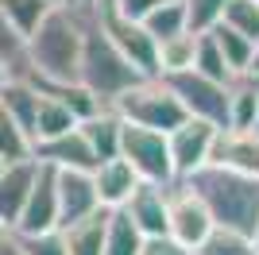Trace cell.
I'll return each instance as SVG.
<instances>
[{
  "instance_id": "44",
  "label": "cell",
  "mask_w": 259,
  "mask_h": 255,
  "mask_svg": "<svg viewBox=\"0 0 259 255\" xmlns=\"http://www.w3.org/2000/svg\"><path fill=\"white\" fill-rule=\"evenodd\" d=\"M4 236H8V228H4V224H0V240H4Z\"/></svg>"
},
{
  "instance_id": "31",
  "label": "cell",
  "mask_w": 259,
  "mask_h": 255,
  "mask_svg": "<svg viewBox=\"0 0 259 255\" xmlns=\"http://www.w3.org/2000/svg\"><path fill=\"white\" fill-rule=\"evenodd\" d=\"M186 4V20H190V31H213L221 16H225L228 0H182Z\"/></svg>"
},
{
  "instance_id": "36",
  "label": "cell",
  "mask_w": 259,
  "mask_h": 255,
  "mask_svg": "<svg viewBox=\"0 0 259 255\" xmlns=\"http://www.w3.org/2000/svg\"><path fill=\"white\" fill-rule=\"evenodd\" d=\"M0 255H27V251H23V240L16 232H8L4 240H0Z\"/></svg>"
},
{
  "instance_id": "11",
  "label": "cell",
  "mask_w": 259,
  "mask_h": 255,
  "mask_svg": "<svg viewBox=\"0 0 259 255\" xmlns=\"http://www.w3.org/2000/svg\"><path fill=\"white\" fill-rule=\"evenodd\" d=\"M54 193H58V228L101 209L89 170H54Z\"/></svg>"
},
{
  "instance_id": "17",
  "label": "cell",
  "mask_w": 259,
  "mask_h": 255,
  "mask_svg": "<svg viewBox=\"0 0 259 255\" xmlns=\"http://www.w3.org/2000/svg\"><path fill=\"white\" fill-rule=\"evenodd\" d=\"M108 217H112L108 209H97V212H89V217H81V221L58 228V236H62V244H66V255H101L105 251Z\"/></svg>"
},
{
  "instance_id": "10",
  "label": "cell",
  "mask_w": 259,
  "mask_h": 255,
  "mask_svg": "<svg viewBox=\"0 0 259 255\" xmlns=\"http://www.w3.org/2000/svg\"><path fill=\"white\" fill-rule=\"evenodd\" d=\"M58 228V193H54V166L35 162V182L27 193L20 221L12 232L16 236H39V232H54Z\"/></svg>"
},
{
  "instance_id": "12",
  "label": "cell",
  "mask_w": 259,
  "mask_h": 255,
  "mask_svg": "<svg viewBox=\"0 0 259 255\" xmlns=\"http://www.w3.org/2000/svg\"><path fill=\"white\" fill-rule=\"evenodd\" d=\"M209 166L232 170V174H248L259 178V139L251 132H236V128H221L209 151Z\"/></svg>"
},
{
  "instance_id": "33",
  "label": "cell",
  "mask_w": 259,
  "mask_h": 255,
  "mask_svg": "<svg viewBox=\"0 0 259 255\" xmlns=\"http://www.w3.org/2000/svg\"><path fill=\"white\" fill-rule=\"evenodd\" d=\"M0 58H8L16 70H20V58H23V39L8 27V20H4V12H0Z\"/></svg>"
},
{
  "instance_id": "34",
  "label": "cell",
  "mask_w": 259,
  "mask_h": 255,
  "mask_svg": "<svg viewBox=\"0 0 259 255\" xmlns=\"http://www.w3.org/2000/svg\"><path fill=\"white\" fill-rule=\"evenodd\" d=\"M155 4H162V0H105V8H112L124 20H143Z\"/></svg>"
},
{
  "instance_id": "2",
  "label": "cell",
  "mask_w": 259,
  "mask_h": 255,
  "mask_svg": "<svg viewBox=\"0 0 259 255\" xmlns=\"http://www.w3.org/2000/svg\"><path fill=\"white\" fill-rule=\"evenodd\" d=\"M194 186V193L205 201L213 224L221 228H236V232L251 236L259 224V178L248 174H232L221 166H201L194 178H182Z\"/></svg>"
},
{
  "instance_id": "38",
  "label": "cell",
  "mask_w": 259,
  "mask_h": 255,
  "mask_svg": "<svg viewBox=\"0 0 259 255\" xmlns=\"http://www.w3.org/2000/svg\"><path fill=\"white\" fill-rule=\"evenodd\" d=\"M248 77H259V39H255V51H251V66H248Z\"/></svg>"
},
{
  "instance_id": "8",
  "label": "cell",
  "mask_w": 259,
  "mask_h": 255,
  "mask_svg": "<svg viewBox=\"0 0 259 255\" xmlns=\"http://www.w3.org/2000/svg\"><path fill=\"white\" fill-rule=\"evenodd\" d=\"M97 23H101V31L108 35V42L132 62L136 74H140V77H159V66H155L159 42L147 35V27H143L140 20H124V16H116L112 8L101 4V8H97Z\"/></svg>"
},
{
  "instance_id": "3",
  "label": "cell",
  "mask_w": 259,
  "mask_h": 255,
  "mask_svg": "<svg viewBox=\"0 0 259 255\" xmlns=\"http://www.w3.org/2000/svg\"><path fill=\"white\" fill-rule=\"evenodd\" d=\"M77 81L97 97L101 105H112L124 89L140 81V74L132 70V62L108 42V35L97 23V8H89V23H85V42H81V66H77Z\"/></svg>"
},
{
  "instance_id": "14",
  "label": "cell",
  "mask_w": 259,
  "mask_h": 255,
  "mask_svg": "<svg viewBox=\"0 0 259 255\" xmlns=\"http://www.w3.org/2000/svg\"><path fill=\"white\" fill-rule=\"evenodd\" d=\"M89 178H93V190H97V205H101V209H108V212L124 209L128 197H132V190L140 186L136 170L120 159V155H116V159L97 162V166L89 170Z\"/></svg>"
},
{
  "instance_id": "39",
  "label": "cell",
  "mask_w": 259,
  "mask_h": 255,
  "mask_svg": "<svg viewBox=\"0 0 259 255\" xmlns=\"http://www.w3.org/2000/svg\"><path fill=\"white\" fill-rule=\"evenodd\" d=\"M47 4H54V8H81V0H47Z\"/></svg>"
},
{
  "instance_id": "29",
  "label": "cell",
  "mask_w": 259,
  "mask_h": 255,
  "mask_svg": "<svg viewBox=\"0 0 259 255\" xmlns=\"http://www.w3.org/2000/svg\"><path fill=\"white\" fill-rule=\"evenodd\" d=\"M194 70L197 74L213 77V81H232V70L225 66V58H221V51H217V42L209 31H197V51H194Z\"/></svg>"
},
{
  "instance_id": "18",
  "label": "cell",
  "mask_w": 259,
  "mask_h": 255,
  "mask_svg": "<svg viewBox=\"0 0 259 255\" xmlns=\"http://www.w3.org/2000/svg\"><path fill=\"white\" fill-rule=\"evenodd\" d=\"M77 132L85 136V143H89V151H93V159H97V162L116 159V155H120L124 120H120L112 108H101V112H93L89 120H81V124H77Z\"/></svg>"
},
{
  "instance_id": "23",
  "label": "cell",
  "mask_w": 259,
  "mask_h": 255,
  "mask_svg": "<svg viewBox=\"0 0 259 255\" xmlns=\"http://www.w3.org/2000/svg\"><path fill=\"white\" fill-rule=\"evenodd\" d=\"M209 35H213V42H217V51H221V58H225V66L232 70V77H244V74H248L255 42H251V39H244L240 31H232L228 23H217V27H213Z\"/></svg>"
},
{
  "instance_id": "43",
  "label": "cell",
  "mask_w": 259,
  "mask_h": 255,
  "mask_svg": "<svg viewBox=\"0 0 259 255\" xmlns=\"http://www.w3.org/2000/svg\"><path fill=\"white\" fill-rule=\"evenodd\" d=\"M251 85H255V97H259V77H251Z\"/></svg>"
},
{
  "instance_id": "19",
  "label": "cell",
  "mask_w": 259,
  "mask_h": 255,
  "mask_svg": "<svg viewBox=\"0 0 259 255\" xmlns=\"http://www.w3.org/2000/svg\"><path fill=\"white\" fill-rule=\"evenodd\" d=\"M35 108H39V89H35L23 74H12L8 81L0 85V112H8L27 136H31V124H35Z\"/></svg>"
},
{
  "instance_id": "20",
  "label": "cell",
  "mask_w": 259,
  "mask_h": 255,
  "mask_svg": "<svg viewBox=\"0 0 259 255\" xmlns=\"http://www.w3.org/2000/svg\"><path fill=\"white\" fill-rule=\"evenodd\" d=\"M194 51H197V31H178L170 39H159V51H155L159 77H174V74L194 70Z\"/></svg>"
},
{
  "instance_id": "4",
  "label": "cell",
  "mask_w": 259,
  "mask_h": 255,
  "mask_svg": "<svg viewBox=\"0 0 259 255\" xmlns=\"http://www.w3.org/2000/svg\"><path fill=\"white\" fill-rule=\"evenodd\" d=\"M112 112H116L124 124H136V128H151V132H174V128L186 120L178 97L170 93V85L162 77H140V81L124 89V93L112 101Z\"/></svg>"
},
{
  "instance_id": "22",
  "label": "cell",
  "mask_w": 259,
  "mask_h": 255,
  "mask_svg": "<svg viewBox=\"0 0 259 255\" xmlns=\"http://www.w3.org/2000/svg\"><path fill=\"white\" fill-rule=\"evenodd\" d=\"M77 128V116L58 101V97H47L39 93V108H35V124H31V139L43 143V139H54V136H66Z\"/></svg>"
},
{
  "instance_id": "24",
  "label": "cell",
  "mask_w": 259,
  "mask_h": 255,
  "mask_svg": "<svg viewBox=\"0 0 259 255\" xmlns=\"http://www.w3.org/2000/svg\"><path fill=\"white\" fill-rule=\"evenodd\" d=\"M0 12H4V20H8L12 31L20 35V39H27L54 12V4H47V0H0Z\"/></svg>"
},
{
  "instance_id": "6",
  "label": "cell",
  "mask_w": 259,
  "mask_h": 255,
  "mask_svg": "<svg viewBox=\"0 0 259 255\" xmlns=\"http://www.w3.org/2000/svg\"><path fill=\"white\" fill-rule=\"evenodd\" d=\"M213 228L217 224L209 217L205 201L194 193V186L190 182H170V190H166V236H170L174 244L194 251Z\"/></svg>"
},
{
  "instance_id": "1",
  "label": "cell",
  "mask_w": 259,
  "mask_h": 255,
  "mask_svg": "<svg viewBox=\"0 0 259 255\" xmlns=\"http://www.w3.org/2000/svg\"><path fill=\"white\" fill-rule=\"evenodd\" d=\"M85 23L89 8H54L35 27V35L23 39L20 74H31L39 81H77Z\"/></svg>"
},
{
  "instance_id": "28",
  "label": "cell",
  "mask_w": 259,
  "mask_h": 255,
  "mask_svg": "<svg viewBox=\"0 0 259 255\" xmlns=\"http://www.w3.org/2000/svg\"><path fill=\"white\" fill-rule=\"evenodd\" d=\"M140 247H143L140 228L116 209L108 217V236H105V251L101 255H140Z\"/></svg>"
},
{
  "instance_id": "32",
  "label": "cell",
  "mask_w": 259,
  "mask_h": 255,
  "mask_svg": "<svg viewBox=\"0 0 259 255\" xmlns=\"http://www.w3.org/2000/svg\"><path fill=\"white\" fill-rule=\"evenodd\" d=\"M20 240H23V251L27 255H66V244L58 236V228L54 232H39V236H20Z\"/></svg>"
},
{
  "instance_id": "13",
  "label": "cell",
  "mask_w": 259,
  "mask_h": 255,
  "mask_svg": "<svg viewBox=\"0 0 259 255\" xmlns=\"http://www.w3.org/2000/svg\"><path fill=\"white\" fill-rule=\"evenodd\" d=\"M166 190L170 186H151V182H140L132 190L128 205H124V217H128L136 228H140L143 240H155V236H166Z\"/></svg>"
},
{
  "instance_id": "30",
  "label": "cell",
  "mask_w": 259,
  "mask_h": 255,
  "mask_svg": "<svg viewBox=\"0 0 259 255\" xmlns=\"http://www.w3.org/2000/svg\"><path fill=\"white\" fill-rule=\"evenodd\" d=\"M221 23H228L232 31H240L244 39H259V0H228Z\"/></svg>"
},
{
  "instance_id": "26",
  "label": "cell",
  "mask_w": 259,
  "mask_h": 255,
  "mask_svg": "<svg viewBox=\"0 0 259 255\" xmlns=\"http://www.w3.org/2000/svg\"><path fill=\"white\" fill-rule=\"evenodd\" d=\"M27 159H35L31 136H27L8 112H0V162L8 166V162H27Z\"/></svg>"
},
{
  "instance_id": "27",
  "label": "cell",
  "mask_w": 259,
  "mask_h": 255,
  "mask_svg": "<svg viewBox=\"0 0 259 255\" xmlns=\"http://www.w3.org/2000/svg\"><path fill=\"white\" fill-rule=\"evenodd\" d=\"M194 255H255V244H251V236L217 224L213 232L194 247Z\"/></svg>"
},
{
  "instance_id": "40",
  "label": "cell",
  "mask_w": 259,
  "mask_h": 255,
  "mask_svg": "<svg viewBox=\"0 0 259 255\" xmlns=\"http://www.w3.org/2000/svg\"><path fill=\"white\" fill-rule=\"evenodd\" d=\"M105 0H81V8H101Z\"/></svg>"
},
{
  "instance_id": "15",
  "label": "cell",
  "mask_w": 259,
  "mask_h": 255,
  "mask_svg": "<svg viewBox=\"0 0 259 255\" xmlns=\"http://www.w3.org/2000/svg\"><path fill=\"white\" fill-rule=\"evenodd\" d=\"M35 162H47V166H54V170H93L97 166L85 136H81L77 128L66 132V136H54V139L35 143Z\"/></svg>"
},
{
  "instance_id": "9",
  "label": "cell",
  "mask_w": 259,
  "mask_h": 255,
  "mask_svg": "<svg viewBox=\"0 0 259 255\" xmlns=\"http://www.w3.org/2000/svg\"><path fill=\"white\" fill-rule=\"evenodd\" d=\"M221 128L209 124V120H194L186 116L182 124L166 132V147H170V166H174V178H194L201 166H209V151H213V139Z\"/></svg>"
},
{
  "instance_id": "21",
  "label": "cell",
  "mask_w": 259,
  "mask_h": 255,
  "mask_svg": "<svg viewBox=\"0 0 259 255\" xmlns=\"http://www.w3.org/2000/svg\"><path fill=\"white\" fill-rule=\"evenodd\" d=\"M259 120V97L251 77H232L228 81V112H225V128H236V132H248Z\"/></svg>"
},
{
  "instance_id": "25",
  "label": "cell",
  "mask_w": 259,
  "mask_h": 255,
  "mask_svg": "<svg viewBox=\"0 0 259 255\" xmlns=\"http://www.w3.org/2000/svg\"><path fill=\"white\" fill-rule=\"evenodd\" d=\"M140 23L147 27V35H151L155 42L170 39V35H178V31H190V20H186V4L182 0H162V4H155Z\"/></svg>"
},
{
  "instance_id": "7",
  "label": "cell",
  "mask_w": 259,
  "mask_h": 255,
  "mask_svg": "<svg viewBox=\"0 0 259 255\" xmlns=\"http://www.w3.org/2000/svg\"><path fill=\"white\" fill-rule=\"evenodd\" d=\"M162 81L170 85V93L178 97V105H182L186 116L209 120V124L225 128V112H228V85L225 81H213V77L197 74V70L162 77Z\"/></svg>"
},
{
  "instance_id": "16",
  "label": "cell",
  "mask_w": 259,
  "mask_h": 255,
  "mask_svg": "<svg viewBox=\"0 0 259 255\" xmlns=\"http://www.w3.org/2000/svg\"><path fill=\"white\" fill-rule=\"evenodd\" d=\"M31 182H35V159L27 162H8L0 170V224L4 228H16L23 205H27V193H31Z\"/></svg>"
},
{
  "instance_id": "45",
  "label": "cell",
  "mask_w": 259,
  "mask_h": 255,
  "mask_svg": "<svg viewBox=\"0 0 259 255\" xmlns=\"http://www.w3.org/2000/svg\"><path fill=\"white\" fill-rule=\"evenodd\" d=\"M0 170H4V162H0Z\"/></svg>"
},
{
  "instance_id": "42",
  "label": "cell",
  "mask_w": 259,
  "mask_h": 255,
  "mask_svg": "<svg viewBox=\"0 0 259 255\" xmlns=\"http://www.w3.org/2000/svg\"><path fill=\"white\" fill-rule=\"evenodd\" d=\"M248 132H251V136H255V139H259V120H255V124H251V128H248Z\"/></svg>"
},
{
  "instance_id": "5",
  "label": "cell",
  "mask_w": 259,
  "mask_h": 255,
  "mask_svg": "<svg viewBox=\"0 0 259 255\" xmlns=\"http://www.w3.org/2000/svg\"><path fill=\"white\" fill-rule=\"evenodd\" d=\"M120 159L136 170L140 182H151V186H170V182H178L174 178V166H170V147H166V136H162V132L124 124Z\"/></svg>"
},
{
  "instance_id": "37",
  "label": "cell",
  "mask_w": 259,
  "mask_h": 255,
  "mask_svg": "<svg viewBox=\"0 0 259 255\" xmlns=\"http://www.w3.org/2000/svg\"><path fill=\"white\" fill-rule=\"evenodd\" d=\"M12 74H16V66H12V62H8V58H0V85L8 81V77H12Z\"/></svg>"
},
{
  "instance_id": "35",
  "label": "cell",
  "mask_w": 259,
  "mask_h": 255,
  "mask_svg": "<svg viewBox=\"0 0 259 255\" xmlns=\"http://www.w3.org/2000/svg\"><path fill=\"white\" fill-rule=\"evenodd\" d=\"M140 255H194V251L182 247V244H174L170 236H155V240H143Z\"/></svg>"
},
{
  "instance_id": "41",
  "label": "cell",
  "mask_w": 259,
  "mask_h": 255,
  "mask_svg": "<svg viewBox=\"0 0 259 255\" xmlns=\"http://www.w3.org/2000/svg\"><path fill=\"white\" fill-rule=\"evenodd\" d=\"M251 244H255V255H259V224H255V232H251Z\"/></svg>"
}]
</instances>
